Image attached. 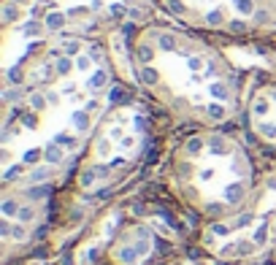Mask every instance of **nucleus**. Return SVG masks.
Here are the masks:
<instances>
[{
    "label": "nucleus",
    "mask_w": 276,
    "mask_h": 265,
    "mask_svg": "<svg viewBox=\"0 0 276 265\" xmlns=\"http://www.w3.org/2000/svg\"><path fill=\"white\" fill-rule=\"evenodd\" d=\"M120 260L128 262V265H133V262L138 260V249H136V246H125L122 252H120Z\"/></svg>",
    "instance_id": "f257e3e1"
},
{
    "label": "nucleus",
    "mask_w": 276,
    "mask_h": 265,
    "mask_svg": "<svg viewBox=\"0 0 276 265\" xmlns=\"http://www.w3.org/2000/svg\"><path fill=\"white\" fill-rule=\"evenodd\" d=\"M241 187L239 184H230V187H227V200H233V203H235V200H241Z\"/></svg>",
    "instance_id": "f03ea898"
},
{
    "label": "nucleus",
    "mask_w": 276,
    "mask_h": 265,
    "mask_svg": "<svg viewBox=\"0 0 276 265\" xmlns=\"http://www.w3.org/2000/svg\"><path fill=\"white\" fill-rule=\"evenodd\" d=\"M33 216H35L33 208H27V206H25V208H19V222H22V225H27L30 219H33Z\"/></svg>",
    "instance_id": "7ed1b4c3"
},
{
    "label": "nucleus",
    "mask_w": 276,
    "mask_h": 265,
    "mask_svg": "<svg viewBox=\"0 0 276 265\" xmlns=\"http://www.w3.org/2000/svg\"><path fill=\"white\" fill-rule=\"evenodd\" d=\"M252 249H255V246H252L249 241H241V244H235V252H239V254H252Z\"/></svg>",
    "instance_id": "20e7f679"
},
{
    "label": "nucleus",
    "mask_w": 276,
    "mask_h": 265,
    "mask_svg": "<svg viewBox=\"0 0 276 265\" xmlns=\"http://www.w3.org/2000/svg\"><path fill=\"white\" fill-rule=\"evenodd\" d=\"M46 160H49V162H57V160H60V149L49 146V149H46Z\"/></svg>",
    "instance_id": "39448f33"
},
{
    "label": "nucleus",
    "mask_w": 276,
    "mask_h": 265,
    "mask_svg": "<svg viewBox=\"0 0 276 265\" xmlns=\"http://www.w3.org/2000/svg\"><path fill=\"white\" fill-rule=\"evenodd\" d=\"M3 211H6V214H19V208H17V203H14V200H6V203H3Z\"/></svg>",
    "instance_id": "423d86ee"
},
{
    "label": "nucleus",
    "mask_w": 276,
    "mask_h": 265,
    "mask_svg": "<svg viewBox=\"0 0 276 265\" xmlns=\"http://www.w3.org/2000/svg\"><path fill=\"white\" fill-rule=\"evenodd\" d=\"M144 81H146V84H154V81H157V73L152 71V68H146V71H144Z\"/></svg>",
    "instance_id": "0eeeda50"
},
{
    "label": "nucleus",
    "mask_w": 276,
    "mask_h": 265,
    "mask_svg": "<svg viewBox=\"0 0 276 265\" xmlns=\"http://www.w3.org/2000/svg\"><path fill=\"white\" fill-rule=\"evenodd\" d=\"M11 236H14V238H25V228H22V225H14V228H11Z\"/></svg>",
    "instance_id": "6e6552de"
},
{
    "label": "nucleus",
    "mask_w": 276,
    "mask_h": 265,
    "mask_svg": "<svg viewBox=\"0 0 276 265\" xmlns=\"http://www.w3.org/2000/svg\"><path fill=\"white\" fill-rule=\"evenodd\" d=\"M30 195H33V198H44V195H49V187H38V190H33Z\"/></svg>",
    "instance_id": "1a4fd4ad"
},
{
    "label": "nucleus",
    "mask_w": 276,
    "mask_h": 265,
    "mask_svg": "<svg viewBox=\"0 0 276 265\" xmlns=\"http://www.w3.org/2000/svg\"><path fill=\"white\" fill-rule=\"evenodd\" d=\"M136 249H138V254H146V252H149V244H146V241H138Z\"/></svg>",
    "instance_id": "9d476101"
},
{
    "label": "nucleus",
    "mask_w": 276,
    "mask_h": 265,
    "mask_svg": "<svg viewBox=\"0 0 276 265\" xmlns=\"http://www.w3.org/2000/svg\"><path fill=\"white\" fill-rule=\"evenodd\" d=\"M103 81H106V76H103V73H98V76H95V79H92L90 84H92V87H100Z\"/></svg>",
    "instance_id": "9b49d317"
},
{
    "label": "nucleus",
    "mask_w": 276,
    "mask_h": 265,
    "mask_svg": "<svg viewBox=\"0 0 276 265\" xmlns=\"http://www.w3.org/2000/svg\"><path fill=\"white\" fill-rule=\"evenodd\" d=\"M211 95H217V98H225V87H217V84H214V87H211Z\"/></svg>",
    "instance_id": "f8f14e48"
},
{
    "label": "nucleus",
    "mask_w": 276,
    "mask_h": 265,
    "mask_svg": "<svg viewBox=\"0 0 276 265\" xmlns=\"http://www.w3.org/2000/svg\"><path fill=\"white\" fill-rule=\"evenodd\" d=\"M255 241H257V244H263V241H265V228H260V230L255 233Z\"/></svg>",
    "instance_id": "ddd939ff"
},
{
    "label": "nucleus",
    "mask_w": 276,
    "mask_h": 265,
    "mask_svg": "<svg viewBox=\"0 0 276 265\" xmlns=\"http://www.w3.org/2000/svg\"><path fill=\"white\" fill-rule=\"evenodd\" d=\"M249 222H252V216H249V214H244L241 219H239V228H244V225H249Z\"/></svg>",
    "instance_id": "4468645a"
},
{
    "label": "nucleus",
    "mask_w": 276,
    "mask_h": 265,
    "mask_svg": "<svg viewBox=\"0 0 276 265\" xmlns=\"http://www.w3.org/2000/svg\"><path fill=\"white\" fill-rule=\"evenodd\" d=\"M209 111H211V116H222V108H219V106H211Z\"/></svg>",
    "instance_id": "2eb2a0df"
},
{
    "label": "nucleus",
    "mask_w": 276,
    "mask_h": 265,
    "mask_svg": "<svg viewBox=\"0 0 276 265\" xmlns=\"http://www.w3.org/2000/svg\"><path fill=\"white\" fill-rule=\"evenodd\" d=\"M201 149V141H190V152H198Z\"/></svg>",
    "instance_id": "dca6fc26"
},
{
    "label": "nucleus",
    "mask_w": 276,
    "mask_h": 265,
    "mask_svg": "<svg viewBox=\"0 0 276 265\" xmlns=\"http://www.w3.org/2000/svg\"><path fill=\"white\" fill-rule=\"evenodd\" d=\"M62 265H73V257H62Z\"/></svg>",
    "instance_id": "f3484780"
},
{
    "label": "nucleus",
    "mask_w": 276,
    "mask_h": 265,
    "mask_svg": "<svg viewBox=\"0 0 276 265\" xmlns=\"http://www.w3.org/2000/svg\"><path fill=\"white\" fill-rule=\"evenodd\" d=\"M217 265H225V262H217Z\"/></svg>",
    "instance_id": "a211bd4d"
}]
</instances>
